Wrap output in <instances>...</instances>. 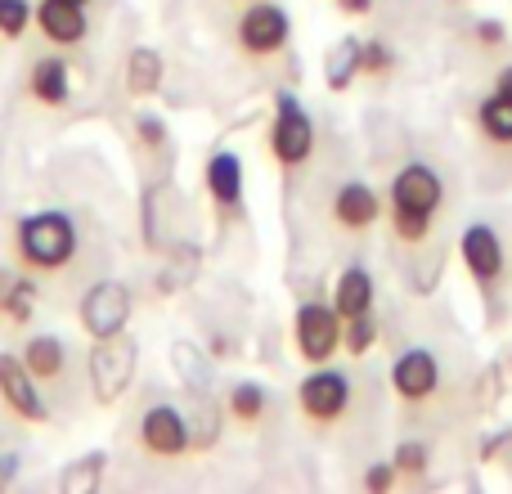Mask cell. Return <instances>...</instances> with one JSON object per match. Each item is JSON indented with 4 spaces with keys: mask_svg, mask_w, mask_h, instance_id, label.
I'll use <instances>...</instances> for the list:
<instances>
[{
    "mask_svg": "<svg viewBox=\"0 0 512 494\" xmlns=\"http://www.w3.org/2000/svg\"><path fill=\"white\" fill-rule=\"evenodd\" d=\"M32 18H36L32 0H0V36H5V41H18V36L32 27Z\"/></svg>",
    "mask_w": 512,
    "mask_h": 494,
    "instance_id": "cell-30",
    "label": "cell"
},
{
    "mask_svg": "<svg viewBox=\"0 0 512 494\" xmlns=\"http://www.w3.org/2000/svg\"><path fill=\"white\" fill-rule=\"evenodd\" d=\"M36 32L45 36L59 50H72L90 36V14L86 5H72V0H36Z\"/></svg>",
    "mask_w": 512,
    "mask_h": 494,
    "instance_id": "cell-10",
    "label": "cell"
},
{
    "mask_svg": "<svg viewBox=\"0 0 512 494\" xmlns=\"http://www.w3.org/2000/svg\"><path fill=\"white\" fill-rule=\"evenodd\" d=\"M378 216H382V198H378V189L364 185V180H346V185L333 194V221L342 225L346 234L373 230Z\"/></svg>",
    "mask_w": 512,
    "mask_h": 494,
    "instance_id": "cell-14",
    "label": "cell"
},
{
    "mask_svg": "<svg viewBox=\"0 0 512 494\" xmlns=\"http://www.w3.org/2000/svg\"><path fill=\"white\" fill-rule=\"evenodd\" d=\"M391 230H396L400 243H423L427 230H432V216L414 212V207H391Z\"/></svg>",
    "mask_w": 512,
    "mask_h": 494,
    "instance_id": "cell-31",
    "label": "cell"
},
{
    "mask_svg": "<svg viewBox=\"0 0 512 494\" xmlns=\"http://www.w3.org/2000/svg\"><path fill=\"white\" fill-rule=\"evenodd\" d=\"M234 36H239V50L252 54V59H270L283 45L292 41V18L283 5L274 0H248V9L234 23Z\"/></svg>",
    "mask_w": 512,
    "mask_h": 494,
    "instance_id": "cell-7",
    "label": "cell"
},
{
    "mask_svg": "<svg viewBox=\"0 0 512 494\" xmlns=\"http://www.w3.org/2000/svg\"><path fill=\"white\" fill-rule=\"evenodd\" d=\"M310 153H315V122L301 108V99L292 90H279L274 95V117H270V158L279 162L283 171L306 167Z\"/></svg>",
    "mask_w": 512,
    "mask_h": 494,
    "instance_id": "cell-3",
    "label": "cell"
},
{
    "mask_svg": "<svg viewBox=\"0 0 512 494\" xmlns=\"http://www.w3.org/2000/svg\"><path fill=\"white\" fill-rule=\"evenodd\" d=\"M364 72V41L355 36H342V41L328 50V63H324V81L328 90H346L355 77Z\"/></svg>",
    "mask_w": 512,
    "mask_h": 494,
    "instance_id": "cell-23",
    "label": "cell"
},
{
    "mask_svg": "<svg viewBox=\"0 0 512 494\" xmlns=\"http://www.w3.org/2000/svg\"><path fill=\"white\" fill-rule=\"evenodd\" d=\"M373 342H378V319L369 315H355V319H342V351L346 355H369Z\"/></svg>",
    "mask_w": 512,
    "mask_h": 494,
    "instance_id": "cell-28",
    "label": "cell"
},
{
    "mask_svg": "<svg viewBox=\"0 0 512 494\" xmlns=\"http://www.w3.org/2000/svg\"><path fill=\"white\" fill-rule=\"evenodd\" d=\"M297 405L310 423H337L351 405V378L328 364H315L306 378L297 382Z\"/></svg>",
    "mask_w": 512,
    "mask_h": 494,
    "instance_id": "cell-8",
    "label": "cell"
},
{
    "mask_svg": "<svg viewBox=\"0 0 512 494\" xmlns=\"http://www.w3.org/2000/svg\"><path fill=\"white\" fill-rule=\"evenodd\" d=\"M391 463H396L400 472H409V477H418V472L427 468V450H423L418 441H405V445L396 450V459H391Z\"/></svg>",
    "mask_w": 512,
    "mask_h": 494,
    "instance_id": "cell-33",
    "label": "cell"
},
{
    "mask_svg": "<svg viewBox=\"0 0 512 494\" xmlns=\"http://www.w3.org/2000/svg\"><path fill=\"white\" fill-rule=\"evenodd\" d=\"M194 274H198V247H180V265H176V256H171V265L162 270V279H158V292L189 288V283H194Z\"/></svg>",
    "mask_w": 512,
    "mask_h": 494,
    "instance_id": "cell-29",
    "label": "cell"
},
{
    "mask_svg": "<svg viewBox=\"0 0 512 494\" xmlns=\"http://www.w3.org/2000/svg\"><path fill=\"white\" fill-rule=\"evenodd\" d=\"M171 203H180V194L171 185H153L149 194H144V239H149L153 252H167L171 243H176V234L167 230V207Z\"/></svg>",
    "mask_w": 512,
    "mask_h": 494,
    "instance_id": "cell-21",
    "label": "cell"
},
{
    "mask_svg": "<svg viewBox=\"0 0 512 494\" xmlns=\"http://www.w3.org/2000/svg\"><path fill=\"white\" fill-rule=\"evenodd\" d=\"M23 364L41 387L63 382V373H68V346L54 333H36V337H27V346H23Z\"/></svg>",
    "mask_w": 512,
    "mask_h": 494,
    "instance_id": "cell-18",
    "label": "cell"
},
{
    "mask_svg": "<svg viewBox=\"0 0 512 494\" xmlns=\"http://www.w3.org/2000/svg\"><path fill=\"white\" fill-rule=\"evenodd\" d=\"M27 95H32L41 108H63L72 99L68 63H63L59 54H45V59H36L32 72H27Z\"/></svg>",
    "mask_w": 512,
    "mask_h": 494,
    "instance_id": "cell-17",
    "label": "cell"
},
{
    "mask_svg": "<svg viewBox=\"0 0 512 494\" xmlns=\"http://www.w3.org/2000/svg\"><path fill=\"white\" fill-rule=\"evenodd\" d=\"M391 387H396L400 400H414V405L436 396V387H441V364H436V355L423 351V346L400 351L396 364H391Z\"/></svg>",
    "mask_w": 512,
    "mask_h": 494,
    "instance_id": "cell-11",
    "label": "cell"
},
{
    "mask_svg": "<svg viewBox=\"0 0 512 494\" xmlns=\"http://www.w3.org/2000/svg\"><path fill=\"white\" fill-rule=\"evenodd\" d=\"M36 310V279L32 270H0V315L9 324H27Z\"/></svg>",
    "mask_w": 512,
    "mask_h": 494,
    "instance_id": "cell-20",
    "label": "cell"
},
{
    "mask_svg": "<svg viewBox=\"0 0 512 494\" xmlns=\"http://www.w3.org/2000/svg\"><path fill=\"white\" fill-rule=\"evenodd\" d=\"M104 472H108V454L104 450H90L81 459H72L68 468L59 472V490L63 494H95L104 486Z\"/></svg>",
    "mask_w": 512,
    "mask_h": 494,
    "instance_id": "cell-24",
    "label": "cell"
},
{
    "mask_svg": "<svg viewBox=\"0 0 512 494\" xmlns=\"http://www.w3.org/2000/svg\"><path fill=\"white\" fill-rule=\"evenodd\" d=\"M189 405H194V414H189L194 454H203V450H212V445L221 441V418H225V409L212 400V391H198V396H189Z\"/></svg>",
    "mask_w": 512,
    "mask_h": 494,
    "instance_id": "cell-26",
    "label": "cell"
},
{
    "mask_svg": "<svg viewBox=\"0 0 512 494\" xmlns=\"http://www.w3.org/2000/svg\"><path fill=\"white\" fill-rule=\"evenodd\" d=\"M135 315V301H131V288L117 279H99L81 292L77 301V324L81 333L95 342V337H113V333H126Z\"/></svg>",
    "mask_w": 512,
    "mask_h": 494,
    "instance_id": "cell-4",
    "label": "cell"
},
{
    "mask_svg": "<svg viewBox=\"0 0 512 494\" xmlns=\"http://www.w3.org/2000/svg\"><path fill=\"white\" fill-rule=\"evenodd\" d=\"M171 369H176L180 387H185L189 396L212 391V364H207V351H198L194 342H171Z\"/></svg>",
    "mask_w": 512,
    "mask_h": 494,
    "instance_id": "cell-22",
    "label": "cell"
},
{
    "mask_svg": "<svg viewBox=\"0 0 512 494\" xmlns=\"http://www.w3.org/2000/svg\"><path fill=\"white\" fill-rule=\"evenodd\" d=\"M441 194H445L441 176H436L427 162H409V167H400L396 180H391V207H414V212L436 216Z\"/></svg>",
    "mask_w": 512,
    "mask_h": 494,
    "instance_id": "cell-12",
    "label": "cell"
},
{
    "mask_svg": "<svg viewBox=\"0 0 512 494\" xmlns=\"http://www.w3.org/2000/svg\"><path fill=\"white\" fill-rule=\"evenodd\" d=\"M391 63H396V54H391L382 41L364 45V72H369V77H382V72H391Z\"/></svg>",
    "mask_w": 512,
    "mask_h": 494,
    "instance_id": "cell-34",
    "label": "cell"
},
{
    "mask_svg": "<svg viewBox=\"0 0 512 494\" xmlns=\"http://www.w3.org/2000/svg\"><path fill=\"white\" fill-rule=\"evenodd\" d=\"M481 131H486L490 144H512V99L508 95H490L481 104Z\"/></svg>",
    "mask_w": 512,
    "mask_h": 494,
    "instance_id": "cell-27",
    "label": "cell"
},
{
    "mask_svg": "<svg viewBox=\"0 0 512 494\" xmlns=\"http://www.w3.org/2000/svg\"><path fill=\"white\" fill-rule=\"evenodd\" d=\"M333 310L342 319L355 315H369L373 310V274L364 265H351V270L337 274V288H333Z\"/></svg>",
    "mask_w": 512,
    "mask_h": 494,
    "instance_id": "cell-19",
    "label": "cell"
},
{
    "mask_svg": "<svg viewBox=\"0 0 512 494\" xmlns=\"http://www.w3.org/2000/svg\"><path fill=\"white\" fill-rule=\"evenodd\" d=\"M459 252L477 283H495L504 274V243H499V234L490 225H468L459 239Z\"/></svg>",
    "mask_w": 512,
    "mask_h": 494,
    "instance_id": "cell-15",
    "label": "cell"
},
{
    "mask_svg": "<svg viewBox=\"0 0 512 494\" xmlns=\"http://www.w3.org/2000/svg\"><path fill=\"white\" fill-rule=\"evenodd\" d=\"M481 36H486V41H504V27H499V23H481Z\"/></svg>",
    "mask_w": 512,
    "mask_h": 494,
    "instance_id": "cell-38",
    "label": "cell"
},
{
    "mask_svg": "<svg viewBox=\"0 0 512 494\" xmlns=\"http://www.w3.org/2000/svg\"><path fill=\"white\" fill-rule=\"evenodd\" d=\"M77 247H81V234H77V221L68 212H32L18 221L14 230V252L23 261V270L32 274H54L63 265L77 261Z\"/></svg>",
    "mask_w": 512,
    "mask_h": 494,
    "instance_id": "cell-1",
    "label": "cell"
},
{
    "mask_svg": "<svg viewBox=\"0 0 512 494\" xmlns=\"http://www.w3.org/2000/svg\"><path fill=\"white\" fill-rule=\"evenodd\" d=\"M0 400L23 423H50V405L41 396V382L27 373L23 355H14V351H0Z\"/></svg>",
    "mask_w": 512,
    "mask_h": 494,
    "instance_id": "cell-9",
    "label": "cell"
},
{
    "mask_svg": "<svg viewBox=\"0 0 512 494\" xmlns=\"http://www.w3.org/2000/svg\"><path fill=\"white\" fill-rule=\"evenodd\" d=\"M337 9H342L346 18H364L373 9V0H337Z\"/></svg>",
    "mask_w": 512,
    "mask_h": 494,
    "instance_id": "cell-36",
    "label": "cell"
},
{
    "mask_svg": "<svg viewBox=\"0 0 512 494\" xmlns=\"http://www.w3.org/2000/svg\"><path fill=\"white\" fill-rule=\"evenodd\" d=\"M167 81V59H162L153 45H135L122 63V86L131 99H153Z\"/></svg>",
    "mask_w": 512,
    "mask_h": 494,
    "instance_id": "cell-16",
    "label": "cell"
},
{
    "mask_svg": "<svg viewBox=\"0 0 512 494\" xmlns=\"http://www.w3.org/2000/svg\"><path fill=\"white\" fill-rule=\"evenodd\" d=\"M72 5H90V0H72Z\"/></svg>",
    "mask_w": 512,
    "mask_h": 494,
    "instance_id": "cell-39",
    "label": "cell"
},
{
    "mask_svg": "<svg viewBox=\"0 0 512 494\" xmlns=\"http://www.w3.org/2000/svg\"><path fill=\"white\" fill-rule=\"evenodd\" d=\"M135 441H140V450L153 454V459H185V454H194L189 414L180 405H167V400H158V405H149L140 414Z\"/></svg>",
    "mask_w": 512,
    "mask_h": 494,
    "instance_id": "cell-6",
    "label": "cell"
},
{
    "mask_svg": "<svg viewBox=\"0 0 512 494\" xmlns=\"http://www.w3.org/2000/svg\"><path fill=\"white\" fill-rule=\"evenodd\" d=\"M203 185L212 194V203L221 212H234L243 203V189H248V171H243V158L234 149H216L203 167Z\"/></svg>",
    "mask_w": 512,
    "mask_h": 494,
    "instance_id": "cell-13",
    "label": "cell"
},
{
    "mask_svg": "<svg viewBox=\"0 0 512 494\" xmlns=\"http://www.w3.org/2000/svg\"><path fill=\"white\" fill-rule=\"evenodd\" d=\"M396 477H400V468H396V463H373V468L364 472V490H373V494H387L391 486H396Z\"/></svg>",
    "mask_w": 512,
    "mask_h": 494,
    "instance_id": "cell-35",
    "label": "cell"
},
{
    "mask_svg": "<svg viewBox=\"0 0 512 494\" xmlns=\"http://www.w3.org/2000/svg\"><path fill=\"white\" fill-rule=\"evenodd\" d=\"M495 90H499V95H508V99H512V63H508V68H504V72H499Z\"/></svg>",
    "mask_w": 512,
    "mask_h": 494,
    "instance_id": "cell-37",
    "label": "cell"
},
{
    "mask_svg": "<svg viewBox=\"0 0 512 494\" xmlns=\"http://www.w3.org/2000/svg\"><path fill=\"white\" fill-rule=\"evenodd\" d=\"M265 409H270V396H265V387L252 378L234 382L230 396H225V414H230L239 427H256L265 418Z\"/></svg>",
    "mask_w": 512,
    "mask_h": 494,
    "instance_id": "cell-25",
    "label": "cell"
},
{
    "mask_svg": "<svg viewBox=\"0 0 512 494\" xmlns=\"http://www.w3.org/2000/svg\"><path fill=\"white\" fill-rule=\"evenodd\" d=\"M292 342L306 364H328L342 351V315L333 301H301L292 315Z\"/></svg>",
    "mask_w": 512,
    "mask_h": 494,
    "instance_id": "cell-5",
    "label": "cell"
},
{
    "mask_svg": "<svg viewBox=\"0 0 512 494\" xmlns=\"http://www.w3.org/2000/svg\"><path fill=\"white\" fill-rule=\"evenodd\" d=\"M135 135H140V149H149V153H167V144H171V131L158 113H135Z\"/></svg>",
    "mask_w": 512,
    "mask_h": 494,
    "instance_id": "cell-32",
    "label": "cell"
},
{
    "mask_svg": "<svg viewBox=\"0 0 512 494\" xmlns=\"http://www.w3.org/2000/svg\"><path fill=\"white\" fill-rule=\"evenodd\" d=\"M135 369H140V342L126 333H113V337H95L86 355V378H90V396L95 405H117V400L131 391L135 382Z\"/></svg>",
    "mask_w": 512,
    "mask_h": 494,
    "instance_id": "cell-2",
    "label": "cell"
}]
</instances>
